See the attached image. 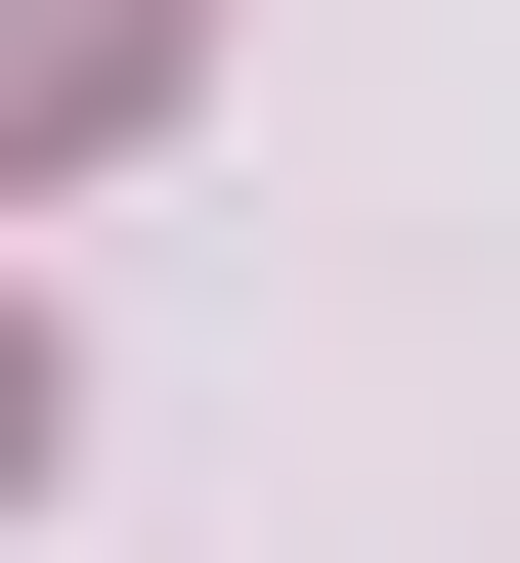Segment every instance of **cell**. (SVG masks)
Returning <instances> with one entry per match:
<instances>
[{"instance_id": "obj_1", "label": "cell", "mask_w": 520, "mask_h": 563, "mask_svg": "<svg viewBox=\"0 0 520 563\" xmlns=\"http://www.w3.org/2000/svg\"><path fill=\"white\" fill-rule=\"evenodd\" d=\"M174 44H218V0H0V174H44V131H131Z\"/></svg>"}, {"instance_id": "obj_2", "label": "cell", "mask_w": 520, "mask_h": 563, "mask_svg": "<svg viewBox=\"0 0 520 563\" xmlns=\"http://www.w3.org/2000/svg\"><path fill=\"white\" fill-rule=\"evenodd\" d=\"M0 477H44V347H0Z\"/></svg>"}]
</instances>
